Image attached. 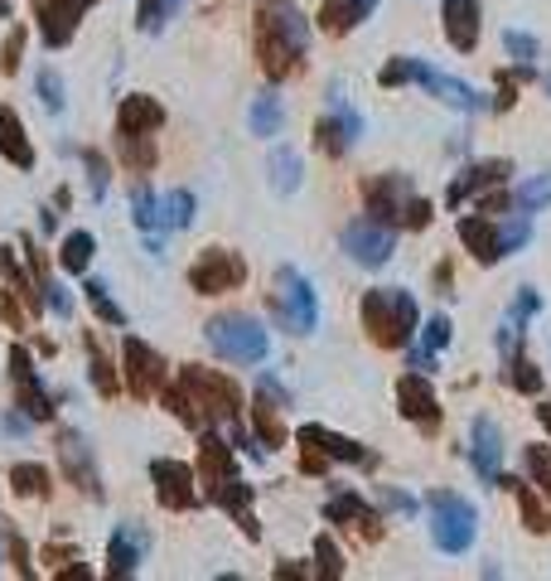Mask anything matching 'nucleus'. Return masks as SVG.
<instances>
[{"label": "nucleus", "mask_w": 551, "mask_h": 581, "mask_svg": "<svg viewBox=\"0 0 551 581\" xmlns=\"http://www.w3.org/2000/svg\"><path fill=\"white\" fill-rule=\"evenodd\" d=\"M141 567V538L131 528H116L112 548H106V577H131Z\"/></svg>", "instance_id": "cd10ccee"}, {"label": "nucleus", "mask_w": 551, "mask_h": 581, "mask_svg": "<svg viewBox=\"0 0 551 581\" xmlns=\"http://www.w3.org/2000/svg\"><path fill=\"white\" fill-rule=\"evenodd\" d=\"M20 49H24V30H16V34L6 39V59H0V69H6V73L20 69Z\"/></svg>", "instance_id": "8fccbe9b"}, {"label": "nucleus", "mask_w": 551, "mask_h": 581, "mask_svg": "<svg viewBox=\"0 0 551 581\" xmlns=\"http://www.w3.org/2000/svg\"><path fill=\"white\" fill-rule=\"evenodd\" d=\"M242 282H247V262L227 253V247H204L190 267V286L198 296H223V290H237Z\"/></svg>", "instance_id": "9b49d317"}, {"label": "nucleus", "mask_w": 551, "mask_h": 581, "mask_svg": "<svg viewBox=\"0 0 551 581\" xmlns=\"http://www.w3.org/2000/svg\"><path fill=\"white\" fill-rule=\"evenodd\" d=\"M160 208V228H190L194 223V194L190 190H174L165 200H155Z\"/></svg>", "instance_id": "7c9ffc66"}, {"label": "nucleus", "mask_w": 551, "mask_h": 581, "mask_svg": "<svg viewBox=\"0 0 551 581\" xmlns=\"http://www.w3.org/2000/svg\"><path fill=\"white\" fill-rule=\"evenodd\" d=\"M401 83H421L426 92H436L446 108L455 112H483V98L469 83H460V78H446V73H436L431 63H421V59H392L382 69V88H401Z\"/></svg>", "instance_id": "0eeeda50"}, {"label": "nucleus", "mask_w": 551, "mask_h": 581, "mask_svg": "<svg viewBox=\"0 0 551 581\" xmlns=\"http://www.w3.org/2000/svg\"><path fill=\"white\" fill-rule=\"evenodd\" d=\"M83 290H88V306H92V315H98V320H106V325H126V310H121L116 300H112L106 282H98V276H92Z\"/></svg>", "instance_id": "473e14b6"}, {"label": "nucleus", "mask_w": 551, "mask_h": 581, "mask_svg": "<svg viewBox=\"0 0 551 581\" xmlns=\"http://www.w3.org/2000/svg\"><path fill=\"white\" fill-rule=\"evenodd\" d=\"M116 126H121V136H151V131L165 126V108H160L155 98H126Z\"/></svg>", "instance_id": "a878e982"}, {"label": "nucleus", "mask_w": 551, "mask_h": 581, "mask_svg": "<svg viewBox=\"0 0 551 581\" xmlns=\"http://www.w3.org/2000/svg\"><path fill=\"white\" fill-rule=\"evenodd\" d=\"M252 136H280V126H286V108H280L276 92H262V98H252Z\"/></svg>", "instance_id": "c85d7f7f"}, {"label": "nucleus", "mask_w": 551, "mask_h": 581, "mask_svg": "<svg viewBox=\"0 0 551 581\" xmlns=\"http://www.w3.org/2000/svg\"><path fill=\"white\" fill-rule=\"evenodd\" d=\"M392 247H397V233L378 218H358L344 228V253L354 257L358 267H382V262L392 257Z\"/></svg>", "instance_id": "f8f14e48"}, {"label": "nucleus", "mask_w": 551, "mask_h": 581, "mask_svg": "<svg viewBox=\"0 0 551 581\" xmlns=\"http://www.w3.org/2000/svg\"><path fill=\"white\" fill-rule=\"evenodd\" d=\"M131 214H136L141 228H160V208H155V194L145 190V184H136L131 190Z\"/></svg>", "instance_id": "79ce46f5"}, {"label": "nucleus", "mask_w": 551, "mask_h": 581, "mask_svg": "<svg viewBox=\"0 0 551 581\" xmlns=\"http://www.w3.org/2000/svg\"><path fill=\"white\" fill-rule=\"evenodd\" d=\"M151 480H155V499L165 509H194L198 504V490H194V470L184 460H155L151 466Z\"/></svg>", "instance_id": "a211bd4d"}, {"label": "nucleus", "mask_w": 551, "mask_h": 581, "mask_svg": "<svg viewBox=\"0 0 551 581\" xmlns=\"http://www.w3.org/2000/svg\"><path fill=\"white\" fill-rule=\"evenodd\" d=\"M39 98H44V108H49V112H63V83L53 78V69L39 73Z\"/></svg>", "instance_id": "de8ad7c7"}, {"label": "nucleus", "mask_w": 551, "mask_h": 581, "mask_svg": "<svg viewBox=\"0 0 551 581\" xmlns=\"http://www.w3.org/2000/svg\"><path fill=\"white\" fill-rule=\"evenodd\" d=\"M39 290H44V306H49L53 315H73V300H69V290H63L59 282H53V276H44V282H39Z\"/></svg>", "instance_id": "a18cd8bd"}, {"label": "nucleus", "mask_w": 551, "mask_h": 581, "mask_svg": "<svg viewBox=\"0 0 551 581\" xmlns=\"http://www.w3.org/2000/svg\"><path fill=\"white\" fill-rule=\"evenodd\" d=\"M440 20H446V39L460 54H475L479 44V0H440Z\"/></svg>", "instance_id": "4be33fe9"}, {"label": "nucleus", "mask_w": 551, "mask_h": 581, "mask_svg": "<svg viewBox=\"0 0 551 581\" xmlns=\"http://www.w3.org/2000/svg\"><path fill=\"white\" fill-rule=\"evenodd\" d=\"M325 519H329V523L354 528L358 538H382L378 513H373V509H368V499H358L354 490H334V495L325 499Z\"/></svg>", "instance_id": "412c9836"}, {"label": "nucleus", "mask_w": 551, "mask_h": 581, "mask_svg": "<svg viewBox=\"0 0 551 581\" xmlns=\"http://www.w3.org/2000/svg\"><path fill=\"white\" fill-rule=\"evenodd\" d=\"M508 485H513V490H518V509H522V523H528L532 533H551V513L542 509V499H537V495L528 490V485H518V480H508Z\"/></svg>", "instance_id": "72a5a7b5"}, {"label": "nucleus", "mask_w": 551, "mask_h": 581, "mask_svg": "<svg viewBox=\"0 0 551 581\" xmlns=\"http://www.w3.org/2000/svg\"><path fill=\"white\" fill-rule=\"evenodd\" d=\"M503 49H508V54H513V63H518V69H532V63H537V54H542V44H537L532 34H522V30H508V34H503Z\"/></svg>", "instance_id": "58836bf2"}, {"label": "nucleus", "mask_w": 551, "mask_h": 581, "mask_svg": "<svg viewBox=\"0 0 551 581\" xmlns=\"http://www.w3.org/2000/svg\"><path fill=\"white\" fill-rule=\"evenodd\" d=\"M59 262H63V272H88V262H92V233H69V237H63Z\"/></svg>", "instance_id": "f704fd0d"}, {"label": "nucleus", "mask_w": 551, "mask_h": 581, "mask_svg": "<svg viewBox=\"0 0 551 581\" xmlns=\"http://www.w3.org/2000/svg\"><path fill=\"white\" fill-rule=\"evenodd\" d=\"M10 378H16V393H20L24 412H30L34 421H49L53 417V402H49L44 383H39V368L30 364V354H24V349H10Z\"/></svg>", "instance_id": "aec40b11"}, {"label": "nucleus", "mask_w": 551, "mask_h": 581, "mask_svg": "<svg viewBox=\"0 0 551 581\" xmlns=\"http://www.w3.org/2000/svg\"><path fill=\"white\" fill-rule=\"evenodd\" d=\"M358 136H363V116L348 108L344 92L334 88V92H329V116H319V126H315V145H319L325 155H344Z\"/></svg>", "instance_id": "ddd939ff"}, {"label": "nucleus", "mask_w": 551, "mask_h": 581, "mask_svg": "<svg viewBox=\"0 0 551 581\" xmlns=\"http://www.w3.org/2000/svg\"><path fill=\"white\" fill-rule=\"evenodd\" d=\"M59 460H63V475L78 485L83 495H102V485H98V466H92V451H88V441H83V431H73V427H63L59 431Z\"/></svg>", "instance_id": "6ab92c4d"}, {"label": "nucleus", "mask_w": 551, "mask_h": 581, "mask_svg": "<svg viewBox=\"0 0 551 581\" xmlns=\"http://www.w3.org/2000/svg\"><path fill=\"white\" fill-rule=\"evenodd\" d=\"M88 374H92V383H98V393H102V398H112V393H116V378H112V364H106L102 359V349L98 345H88Z\"/></svg>", "instance_id": "37998d69"}, {"label": "nucleus", "mask_w": 551, "mask_h": 581, "mask_svg": "<svg viewBox=\"0 0 551 581\" xmlns=\"http://www.w3.org/2000/svg\"><path fill=\"white\" fill-rule=\"evenodd\" d=\"M10 485H16V495L44 499L49 495V470L44 466H16V470H10Z\"/></svg>", "instance_id": "e433bc0d"}, {"label": "nucleus", "mask_w": 551, "mask_h": 581, "mask_svg": "<svg viewBox=\"0 0 551 581\" xmlns=\"http://www.w3.org/2000/svg\"><path fill=\"white\" fill-rule=\"evenodd\" d=\"M513 204L522 208V214H537V208H547V204H551V170H547V175H537V180H528V184H518Z\"/></svg>", "instance_id": "c9c22d12"}, {"label": "nucleus", "mask_w": 551, "mask_h": 581, "mask_svg": "<svg viewBox=\"0 0 551 581\" xmlns=\"http://www.w3.org/2000/svg\"><path fill=\"white\" fill-rule=\"evenodd\" d=\"M204 339H208V349L218 354V359H227V364H262L266 349H272L266 329L252 320V315H242V310L213 315V320L204 325Z\"/></svg>", "instance_id": "423d86ee"}, {"label": "nucleus", "mask_w": 551, "mask_h": 581, "mask_svg": "<svg viewBox=\"0 0 551 581\" xmlns=\"http://www.w3.org/2000/svg\"><path fill=\"white\" fill-rule=\"evenodd\" d=\"M358 315H363V329H368L382 349H407L411 345V335H416V300L407 296V290H397V286L368 290Z\"/></svg>", "instance_id": "20e7f679"}, {"label": "nucleus", "mask_w": 551, "mask_h": 581, "mask_svg": "<svg viewBox=\"0 0 551 581\" xmlns=\"http://www.w3.org/2000/svg\"><path fill=\"white\" fill-rule=\"evenodd\" d=\"M165 407L194 431L233 427L237 407H242V393L223 374H208V368H198V364H184L180 378H174V388H165Z\"/></svg>", "instance_id": "f257e3e1"}, {"label": "nucleus", "mask_w": 551, "mask_h": 581, "mask_svg": "<svg viewBox=\"0 0 551 581\" xmlns=\"http://www.w3.org/2000/svg\"><path fill=\"white\" fill-rule=\"evenodd\" d=\"M315 558H319V572H325V577L344 572V558H339V548H334L329 538H315Z\"/></svg>", "instance_id": "49530a36"}, {"label": "nucleus", "mask_w": 551, "mask_h": 581, "mask_svg": "<svg viewBox=\"0 0 551 581\" xmlns=\"http://www.w3.org/2000/svg\"><path fill=\"white\" fill-rule=\"evenodd\" d=\"M469 460H475V470L483 475V485H499L503 480V436H499V421L493 417H475V427H469Z\"/></svg>", "instance_id": "f3484780"}, {"label": "nucleus", "mask_w": 551, "mask_h": 581, "mask_svg": "<svg viewBox=\"0 0 551 581\" xmlns=\"http://www.w3.org/2000/svg\"><path fill=\"white\" fill-rule=\"evenodd\" d=\"M121 359H126V388L136 393V398H155L160 388H165V359L145 345V339H126V349H121Z\"/></svg>", "instance_id": "4468645a"}, {"label": "nucleus", "mask_w": 551, "mask_h": 581, "mask_svg": "<svg viewBox=\"0 0 551 581\" xmlns=\"http://www.w3.org/2000/svg\"><path fill=\"white\" fill-rule=\"evenodd\" d=\"M431 538L440 552H469L475 543V528H479V513L469 499H460L455 490H431Z\"/></svg>", "instance_id": "1a4fd4ad"}, {"label": "nucleus", "mask_w": 551, "mask_h": 581, "mask_svg": "<svg viewBox=\"0 0 551 581\" xmlns=\"http://www.w3.org/2000/svg\"><path fill=\"white\" fill-rule=\"evenodd\" d=\"M537 417H542V427L551 431V402H547V407H537Z\"/></svg>", "instance_id": "603ef678"}, {"label": "nucleus", "mask_w": 551, "mask_h": 581, "mask_svg": "<svg viewBox=\"0 0 551 581\" xmlns=\"http://www.w3.org/2000/svg\"><path fill=\"white\" fill-rule=\"evenodd\" d=\"M508 359H513V374H508V378H513L518 393H537V388H542V374H537V368L522 359V354H508Z\"/></svg>", "instance_id": "c03bdc74"}, {"label": "nucleus", "mask_w": 551, "mask_h": 581, "mask_svg": "<svg viewBox=\"0 0 551 581\" xmlns=\"http://www.w3.org/2000/svg\"><path fill=\"white\" fill-rule=\"evenodd\" d=\"M382 504H387V509H397V513H416V499H411V495H397V490H387V495H382Z\"/></svg>", "instance_id": "3c124183"}, {"label": "nucleus", "mask_w": 551, "mask_h": 581, "mask_svg": "<svg viewBox=\"0 0 551 581\" xmlns=\"http://www.w3.org/2000/svg\"><path fill=\"white\" fill-rule=\"evenodd\" d=\"M373 10H378V0H325V6H319V30L339 39L348 30H358Z\"/></svg>", "instance_id": "b1692460"}, {"label": "nucleus", "mask_w": 551, "mask_h": 581, "mask_svg": "<svg viewBox=\"0 0 551 581\" xmlns=\"http://www.w3.org/2000/svg\"><path fill=\"white\" fill-rule=\"evenodd\" d=\"M363 200H368V214L387 223V228H426L431 223V204L416 200L407 175H378L363 184Z\"/></svg>", "instance_id": "39448f33"}, {"label": "nucleus", "mask_w": 551, "mask_h": 581, "mask_svg": "<svg viewBox=\"0 0 551 581\" xmlns=\"http://www.w3.org/2000/svg\"><path fill=\"white\" fill-rule=\"evenodd\" d=\"M198 470H204V495L213 504H223L237 519V528L247 538H257V519H252V485L237 475L233 446L218 436V427L204 431V446H198Z\"/></svg>", "instance_id": "7ed1b4c3"}, {"label": "nucleus", "mask_w": 551, "mask_h": 581, "mask_svg": "<svg viewBox=\"0 0 551 581\" xmlns=\"http://www.w3.org/2000/svg\"><path fill=\"white\" fill-rule=\"evenodd\" d=\"M10 16V0H0V20H6Z\"/></svg>", "instance_id": "864d4df0"}, {"label": "nucleus", "mask_w": 551, "mask_h": 581, "mask_svg": "<svg viewBox=\"0 0 551 581\" xmlns=\"http://www.w3.org/2000/svg\"><path fill=\"white\" fill-rule=\"evenodd\" d=\"M508 175H513V165H508V161H483V165H469L465 175L455 180L450 204H460L465 194H475V190H493V184H503Z\"/></svg>", "instance_id": "bb28decb"}, {"label": "nucleus", "mask_w": 551, "mask_h": 581, "mask_svg": "<svg viewBox=\"0 0 551 581\" xmlns=\"http://www.w3.org/2000/svg\"><path fill=\"white\" fill-rule=\"evenodd\" d=\"M547 92H551V78H547Z\"/></svg>", "instance_id": "5fc2aeb1"}, {"label": "nucleus", "mask_w": 551, "mask_h": 581, "mask_svg": "<svg viewBox=\"0 0 551 581\" xmlns=\"http://www.w3.org/2000/svg\"><path fill=\"white\" fill-rule=\"evenodd\" d=\"M450 345V320H446V315H436V320L431 325H426V335H421V354H416V364H431V354H440V349H446Z\"/></svg>", "instance_id": "4c0bfd02"}, {"label": "nucleus", "mask_w": 551, "mask_h": 581, "mask_svg": "<svg viewBox=\"0 0 551 581\" xmlns=\"http://www.w3.org/2000/svg\"><path fill=\"white\" fill-rule=\"evenodd\" d=\"M528 218H508V223H489V218H460V243L475 253L483 267H493V262H503L508 253H518V247H528Z\"/></svg>", "instance_id": "6e6552de"}, {"label": "nucleus", "mask_w": 551, "mask_h": 581, "mask_svg": "<svg viewBox=\"0 0 551 581\" xmlns=\"http://www.w3.org/2000/svg\"><path fill=\"white\" fill-rule=\"evenodd\" d=\"M266 170H272V190L276 194H295V190H300L305 165H300V155H295V151H286V145H276L272 161H266Z\"/></svg>", "instance_id": "c756f323"}, {"label": "nucleus", "mask_w": 551, "mask_h": 581, "mask_svg": "<svg viewBox=\"0 0 551 581\" xmlns=\"http://www.w3.org/2000/svg\"><path fill=\"white\" fill-rule=\"evenodd\" d=\"M0 155H6L10 165H20V170L34 165V145H30V136H24L20 112L6 108V102H0Z\"/></svg>", "instance_id": "393cba45"}, {"label": "nucleus", "mask_w": 551, "mask_h": 581, "mask_svg": "<svg viewBox=\"0 0 551 581\" xmlns=\"http://www.w3.org/2000/svg\"><path fill=\"white\" fill-rule=\"evenodd\" d=\"M305 49H310V24L290 6V0H262L257 10V54L262 69L272 78H286L290 69H300Z\"/></svg>", "instance_id": "f03ea898"}, {"label": "nucleus", "mask_w": 551, "mask_h": 581, "mask_svg": "<svg viewBox=\"0 0 551 581\" xmlns=\"http://www.w3.org/2000/svg\"><path fill=\"white\" fill-rule=\"evenodd\" d=\"M272 306H276V320L290 329V335H315L319 325V300L310 282L300 272H280L276 276V290H272Z\"/></svg>", "instance_id": "9d476101"}, {"label": "nucleus", "mask_w": 551, "mask_h": 581, "mask_svg": "<svg viewBox=\"0 0 551 581\" xmlns=\"http://www.w3.org/2000/svg\"><path fill=\"white\" fill-rule=\"evenodd\" d=\"M174 10H180V0H141V10H136V24L145 34H155L160 24H165Z\"/></svg>", "instance_id": "ea45409f"}, {"label": "nucleus", "mask_w": 551, "mask_h": 581, "mask_svg": "<svg viewBox=\"0 0 551 581\" xmlns=\"http://www.w3.org/2000/svg\"><path fill=\"white\" fill-rule=\"evenodd\" d=\"M522 470H528V480L537 485V495L551 499V446H528V451H522Z\"/></svg>", "instance_id": "2f4dec72"}, {"label": "nucleus", "mask_w": 551, "mask_h": 581, "mask_svg": "<svg viewBox=\"0 0 551 581\" xmlns=\"http://www.w3.org/2000/svg\"><path fill=\"white\" fill-rule=\"evenodd\" d=\"M121 155H126L131 170H151V165H155V145H151V136H121Z\"/></svg>", "instance_id": "a19ab883"}, {"label": "nucleus", "mask_w": 551, "mask_h": 581, "mask_svg": "<svg viewBox=\"0 0 551 581\" xmlns=\"http://www.w3.org/2000/svg\"><path fill=\"white\" fill-rule=\"evenodd\" d=\"M397 402H401V417H411L426 436L440 431V402H436V388L426 383V374H407L397 383Z\"/></svg>", "instance_id": "dca6fc26"}, {"label": "nucleus", "mask_w": 551, "mask_h": 581, "mask_svg": "<svg viewBox=\"0 0 551 581\" xmlns=\"http://www.w3.org/2000/svg\"><path fill=\"white\" fill-rule=\"evenodd\" d=\"M92 0H34V20H39V34H44L49 49H63L83 20V10Z\"/></svg>", "instance_id": "2eb2a0df"}, {"label": "nucleus", "mask_w": 551, "mask_h": 581, "mask_svg": "<svg viewBox=\"0 0 551 581\" xmlns=\"http://www.w3.org/2000/svg\"><path fill=\"white\" fill-rule=\"evenodd\" d=\"M83 161H88V184H92V194H106V161L102 155H92V151H83Z\"/></svg>", "instance_id": "09e8293b"}, {"label": "nucleus", "mask_w": 551, "mask_h": 581, "mask_svg": "<svg viewBox=\"0 0 551 581\" xmlns=\"http://www.w3.org/2000/svg\"><path fill=\"white\" fill-rule=\"evenodd\" d=\"M300 441L310 446V451L329 456V460H348V466H373V451L358 441H348L339 431H325V427H300Z\"/></svg>", "instance_id": "5701e85b"}]
</instances>
